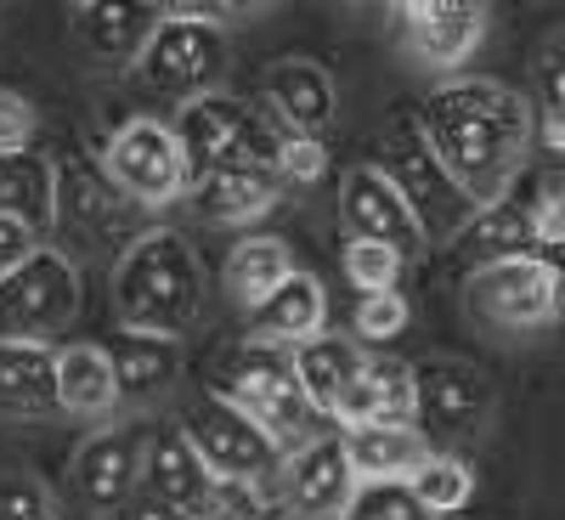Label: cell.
<instances>
[{
	"instance_id": "cell-1",
	"label": "cell",
	"mask_w": 565,
	"mask_h": 520,
	"mask_svg": "<svg viewBox=\"0 0 565 520\" xmlns=\"http://www.w3.org/2000/svg\"><path fill=\"white\" fill-rule=\"evenodd\" d=\"M413 119L430 141V153L441 159V170L452 176V187L469 199V210L509 199L514 176L532 159V130H537L532 103L503 79L481 74L441 79Z\"/></svg>"
},
{
	"instance_id": "cell-2",
	"label": "cell",
	"mask_w": 565,
	"mask_h": 520,
	"mask_svg": "<svg viewBox=\"0 0 565 520\" xmlns=\"http://www.w3.org/2000/svg\"><path fill=\"white\" fill-rule=\"evenodd\" d=\"M114 311H119V328L181 340L204 311V266L193 244L164 226L136 232L114 266Z\"/></svg>"
},
{
	"instance_id": "cell-3",
	"label": "cell",
	"mask_w": 565,
	"mask_h": 520,
	"mask_svg": "<svg viewBox=\"0 0 565 520\" xmlns=\"http://www.w3.org/2000/svg\"><path fill=\"white\" fill-rule=\"evenodd\" d=\"M210 391L221 402H232L238 413H249L282 458H289L295 447H306V442H317V436H328V431H340L334 418H322L300 396L295 368H289V346H271V340H244L215 368Z\"/></svg>"
},
{
	"instance_id": "cell-4",
	"label": "cell",
	"mask_w": 565,
	"mask_h": 520,
	"mask_svg": "<svg viewBox=\"0 0 565 520\" xmlns=\"http://www.w3.org/2000/svg\"><path fill=\"white\" fill-rule=\"evenodd\" d=\"M175 141H181V170H186V187L215 176V170H277V125L226 97V91H215V97H199L186 103L181 119L170 125Z\"/></svg>"
},
{
	"instance_id": "cell-5",
	"label": "cell",
	"mask_w": 565,
	"mask_h": 520,
	"mask_svg": "<svg viewBox=\"0 0 565 520\" xmlns=\"http://www.w3.org/2000/svg\"><path fill=\"white\" fill-rule=\"evenodd\" d=\"M373 170L396 187V199L407 204V215H413L424 244H452V232L469 221V199L458 193L452 176L441 170V159L430 153V141H424L418 119H396L385 130Z\"/></svg>"
},
{
	"instance_id": "cell-6",
	"label": "cell",
	"mask_w": 565,
	"mask_h": 520,
	"mask_svg": "<svg viewBox=\"0 0 565 520\" xmlns=\"http://www.w3.org/2000/svg\"><path fill=\"white\" fill-rule=\"evenodd\" d=\"M130 68H136L141 91H153V97L186 108V103L215 97L221 91V79H226V34L159 7V29H153L148 45H141V57Z\"/></svg>"
},
{
	"instance_id": "cell-7",
	"label": "cell",
	"mask_w": 565,
	"mask_h": 520,
	"mask_svg": "<svg viewBox=\"0 0 565 520\" xmlns=\"http://www.w3.org/2000/svg\"><path fill=\"white\" fill-rule=\"evenodd\" d=\"M413 373H418V407H413L418 436L430 442V453H458L463 458V447H476L487 436L492 413H498L492 380L463 357H430Z\"/></svg>"
},
{
	"instance_id": "cell-8",
	"label": "cell",
	"mask_w": 565,
	"mask_h": 520,
	"mask_svg": "<svg viewBox=\"0 0 565 520\" xmlns=\"http://www.w3.org/2000/svg\"><path fill=\"white\" fill-rule=\"evenodd\" d=\"M463 311L487 335H537L559 317V266L548 255L476 266L463 283Z\"/></svg>"
},
{
	"instance_id": "cell-9",
	"label": "cell",
	"mask_w": 565,
	"mask_h": 520,
	"mask_svg": "<svg viewBox=\"0 0 565 520\" xmlns=\"http://www.w3.org/2000/svg\"><path fill=\"white\" fill-rule=\"evenodd\" d=\"M79 317V272L63 250L40 244L18 272L0 277V340L52 346Z\"/></svg>"
},
{
	"instance_id": "cell-10",
	"label": "cell",
	"mask_w": 565,
	"mask_h": 520,
	"mask_svg": "<svg viewBox=\"0 0 565 520\" xmlns=\"http://www.w3.org/2000/svg\"><path fill=\"white\" fill-rule=\"evenodd\" d=\"M103 176L119 187V193L136 210H164L186 193V170H181V141L164 119L136 114L125 119L108 148H103Z\"/></svg>"
},
{
	"instance_id": "cell-11",
	"label": "cell",
	"mask_w": 565,
	"mask_h": 520,
	"mask_svg": "<svg viewBox=\"0 0 565 520\" xmlns=\"http://www.w3.org/2000/svg\"><path fill=\"white\" fill-rule=\"evenodd\" d=\"M181 431L199 447V458L210 464L215 481H266L271 487L277 464H282V453L266 442L260 424L249 413H238L232 402H221L215 391H204L181 407Z\"/></svg>"
},
{
	"instance_id": "cell-12",
	"label": "cell",
	"mask_w": 565,
	"mask_h": 520,
	"mask_svg": "<svg viewBox=\"0 0 565 520\" xmlns=\"http://www.w3.org/2000/svg\"><path fill=\"white\" fill-rule=\"evenodd\" d=\"M385 18L402 52L447 79H458V68L487 40V7H476V0H396Z\"/></svg>"
},
{
	"instance_id": "cell-13",
	"label": "cell",
	"mask_w": 565,
	"mask_h": 520,
	"mask_svg": "<svg viewBox=\"0 0 565 520\" xmlns=\"http://www.w3.org/2000/svg\"><path fill=\"white\" fill-rule=\"evenodd\" d=\"M141 442H148V424L141 418H114L103 431H90L68 464V481L85 514H108L119 509L136 487H141Z\"/></svg>"
},
{
	"instance_id": "cell-14",
	"label": "cell",
	"mask_w": 565,
	"mask_h": 520,
	"mask_svg": "<svg viewBox=\"0 0 565 520\" xmlns=\"http://www.w3.org/2000/svg\"><path fill=\"white\" fill-rule=\"evenodd\" d=\"M351 492H356V476L345 464L340 431L295 447L289 458L277 464V476H271V498L282 503L289 520H340Z\"/></svg>"
},
{
	"instance_id": "cell-15",
	"label": "cell",
	"mask_w": 565,
	"mask_h": 520,
	"mask_svg": "<svg viewBox=\"0 0 565 520\" xmlns=\"http://www.w3.org/2000/svg\"><path fill=\"white\" fill-rule=\"evenodd\" d=\"M141 492L181 509L186 520L215 514V476L199 458V447L186 442L181 424H148V442H141Z\"/></svg>"
},
{
	"instance_id": "cell-16",
	"label": "cell",
	"mask_w": 565,
	"mask_h": 520,
	"mask_svg": "<svg viewBox=\"0 0 565 520\" xmlns=\"http://www.w3.org/2000/svg\"><path fill=\"white\" fill-rule=\"evenodd\" d=\"M340 221H345L351 238L385 244V250H396L402 261H413V255L424 250L407 204L396 199V187L373 170V165H351V170H345V181H340Z\"/></svg>"
},
{
	"instance_id": "cell-17",
	"label": "cell",
	"mask_w": 565,
	"mask_h": 520,
	"mask_svg": "<svg viewBox=\"0 0 565 520\" xmlns=\"http://www.w3.org/2000/svg\"><path fill=\"white\" fill-rule=\"evenodd\" d=\"M108 362H114V385H119V407L136 418V413H153L175 385H181V368H186V351L181 340H164V335H136V328H119V335L103 346Z\"/></svg>"
},
{
	"instance_id": "cell-18",
	"label": "cell",
	"mask_w": 565,
	"mask_h": 520,
	"mask_svg": "<svg viewBox=\"0 0 565 520\" xmlns=\"http://www.w3.org/2000/svg\"><path fill=\"white\" fill-rule=\"evenodd\" d=\"M413 407H418L413 362L391 351H362L345 396L334 402V424L340 431H356V424H413Z\"/></svg>"
},
{
	"instance_id": "cell-19",
	"label": "cell",
	"mask_w": 565,
	"mask_h": 520,
	"mask_svg": "<svg viewBox=\"0 0 565 520\" xmlns=\"http://www.w3.org/2000/svg\"><path fill=\"white\" fill-rule=\"evenodd\" d=\"M260 103H266V119L282 130V136H317L334 125V79L317 57H282L266 68V85H260Z\"/></svg>"
},
{
	"instance_id": "cell-20",
	"label": "cell",
	"mask_w": 565,
	"mask_h": 520,
	"mask_svg": "<svg viewBox=\"0 0 565 520\" xmlns=\"http://www.w3.org/2000/svg\"><path fill=\"white\" fill-rule=\"evenodd\" d=\"M277 199H282L277 170H215L181 193V204L204 226H249V221L271 215Z\"/></svg>"
},
{
	"instance_id": "cell-21",
	"label": "cell",
	"mask_w": 565,
	"mask_h": 520,
	"mask_svg": "<svg viewBox=\"0 0 565 520\" xmlns=\"http://www.w3.org/2000/svg\"><path fill=\"white\" fill-rule=\"evenodd\" d=\"M159 29V7H114V0H74L68 7V34L85 57L97 63H136L141 45Z\"/></svg>"
},
{
	"instance_id": "cell-22",
	"label": "cell",
	"mask_w": 565,
	"mask_h": 520,
	"mask_svg": "<svg viewBox=\"0 0 565 520\" xmlns=\"http://www.w3.org/2000/svg\"><path fill=\"white\" fill-rule=\"evenodd\" d=\"M452 255L469 261V272H476V266H498V261H521V255H543L537 232H532V210L514 204V199L469 210V221L452 232Z\"/></svg>"
},
{
	"instance_id": "cell-23",
	"label": "cell",
	"mask_w": 565,
	"mask_h": 520,
	"mask_svg": "<svg viewBox=\"0 0 565 520\" xmlns=\"http://www.w3.org/2000/svg\"><path fill=\"white\" fill-rule=\"evenodd\" d=\"M0 418H57V346L0 340Z\"/></svg>"
},
{
	"instance_id": "cell-24",
	"label": "cell",
	"mask_w": 565,
	"mask_h": 520,
	"mask_svg": "<svg viewBox=\"0 0 565 520\" xmlns=\"http://www.w3.org/2000/svg\"><path fill=\"white\" fill-rule=\"evenodd\" d=\"M57 413L85 418L97 431L119 418V385L103 346H57Z\"/></svg>"
},
{
	"instance_id": "cell-25",
	"label": "cell",
	"mask_w": 565,
	"mask_h": 520,
	"mask_svg": "<svg viewBox=\"0 0 565 520\" xmlns=\"http://www.w3.org/2000/svg\"><path fill=\"white\" fill-rule=\"evenodd\" d=\"M340 447L356 481H407L430 458L418 424H356V431H340Z\"/></svg>"
},
{
	"instance_id": "cell-26",
	"label": "cell",
	"mask_w": 565,
	"mask_h": 520,
	"mask_svg": "<svg viewBox=\"0 0 565 520\" xmlns=\"http://www.w3.org/2000/svg\"><path fill=\"white\" fill-rule=\"evenodd\" d=\"M322 322H328V295H322V283L300 266L249 311L255 340H271V346H300V340L322 335Z\"/></svg>"
},
{
	"instance_id": "cell-27",
	"label": "cell",
	"mask_w": 565,
	"mask_h": 520,
	"mask_svg": "<svg viewBox=\"0 0 565 520\" xmlns=\"http://www.w3.org/2000/svg\"><path fill=\"white\" fill-rule=\"evenodd\" d=\"M356 362H362V346L345 340V335H328V328H322V335H311V340H300V346H289L295 385H300V396H306L322 418H334V402L345 396Z\"/></svg>"
},
{
	"instance_id": "cell-28",
	"label": "cell",
	"mask_w": 565,
	"mask_h": 520,
	"mask_svg": "<svg viewBox=\"0 0 565 520\" xmlns=\"http://www.w3.org/2000/svg\"><path fill=\"white\" fill-rule=\"evenodd\" d=\"M0 215L23 221L29 232L57 226V165L45 153H7L0 159Z\"/></svg>"
},
{
	"instance_id": "cell-29",
	"label": "cell",
	"mask_w": 565,
	"mask_h": 520,
	"mask_svg": "<svg viewBox=\"0 0 565 520\" xmlns=\"http://www.w3.org/2000/svg\"><path fill=\"white\" fill-rule=\"evenodd\" d=\"M289 272H295V250L282 244V238L255 232V238L232 244V255H226V300L238 306V311H255Z\"/></svg>"
},
{
	"instance_id": "cell-30",
	"label": "cell",
	"mask_w": 565,
	"mask_h": 520,
	"mask_svg": "<svg viewBox=\"0 0 565 520\" xmlns=\"http://www.w3.org/2000/svg\"><path fill=\"white\" fill-rule=\"evenodd\" d=\"M407 492L430 514H458L469 498H476V469H469V458H458V453H430L407 476Z\"/></svg>"
},
{
	"instance_id": "cell-31",
	"label": "cell",
	"mask_w": 565,
	"mask_h": 520,
	"mask_svg": "<svg viewBox=\"0 0 565 520\" xmlns=\"http://www.w3.org/2000/svg\"><path fill=\"white\" fill-rule=\"evenodd\" d=\"M340 520H436V514L407 492V481H356Z\"/></svg>"
},
{
	"instance_id": "cell-32",
	"label": "cell",
	"mask_w": 565,
	"mask_h": 520,
	"mask_svg": "<svg viewBox=\"0 0 565 520\" xmlns=\"http://www.w3.org/2000/svg\"><path fill=\"white\" fill-rule=\"evenodd\" d=\"M345 277H351L356 295H391L396 283H402V255L385 250V244L351 238V244H345Z\"/></svg>"
},
{
	"instance_id": "cell-33",
	"label": "cell",
	"mask_w": 565,
	"mask_h": 520,
	"mask_svg": "<svg viewBox=\"0 0 565 520\" xmlns=\"http://www.w3.org/2000/svg\"><path fill=\"white\" fill-rule=\"evenodd\" d=\"M0 520H63L57 492L29 469H7L0 476Z\"/></svg>"
},
{
	"instance_id": "cell-34",
	"label": "cell",
	"mask_w": 565,
	"mask_h": 520,
	"mask_svg": "<svg viewBox=\"0 0 565 520\" xmlns=\"http://www.w3.org/2000/svg\"><path fill=\"white\" fill-rule=\"evenodd\" d=\"M328 170V148L317 136H277V181L282 187H311Z\"/></svg>"
},
{
	"instance_id": "cell-35",
	"label": "cell",
	"mask_w": 565,
	"mask_h": 520,
	"mask_svg": "<svg viewBox=\"0 0 565 520\" xmlns=\"http://www.w3.org/2000/svg\"><path fill=\"white\" fill-rule=\"evenodd\" d=\"M407 300L391 289V295H356V340L380 346V340H396L407 328Z\"/></svg>"
},
{
	"instance_id": "cell-36",
	"label": "cell",
	"mask_w": 565,
	"mask_h": 520,
	"mask_svg": "<svg viewBox=\"0 0 565 520\" xmlns=\"http://www.w3.org/2000/svg\"><path fill=\"white\" fill-rule=\"evenodd\" d=\"M34 130H40V114L18 97V91H0V159L34 153Z\"/></svg>"
},
{
	"instance_id": "cell-37",
	"label": "cell",
	"mask_w": 565,
	"mask_h": 520,
	"mask_svg": "<svg viewBox=\"0 0 565 520\" xmlns=\"http://www.w3.org/2000/svg\"><path fill=\"white\" fill-rule=\"evenodd\" d=\"M526 210H532L537 250H559V244H565V199H559V181H548V193H537Z\"/></svg>"
},
{
	"instance_id": "cell-38",
	"label": "cell",
	"mask_w": 565,
	"mask_h": 520,
	"mask_svg": "<svg viewBox=\"0 0 565 520\" xmlns=\"http://www.w3.org/2000/svg\"><path fill=\"white\" fill-rule=\"evenodd\" d=\"M45 238H40V232H29L23 221H12V215H0V277H7V272H18L34 250H40Z\"/></svg>"
},
{
	"instance_id": "cell-39",
	"label": "cell",
	"mask_w": 565,
	"mask_h": 520,
	"mask_svg": "<svg viewBox=\"0 0 565 520\" xmlns=\"http://www.w3.org/2000/svg\"><path fill=\"white\" fill-rule=\"evenodd\" d=\"M103 520H186V514H181V509H170V503H159L153 492H141V487H136V492H130L119 509H108Z\"/></svg>"
},
{
	"instance_id": "cell-40",
	"label": "cell",
	"mask_w": 565,
	"mask_h": 520,
	"mask_svg": "<svg viewBox=\"0 0 565 520\" xmlns=\"http://www.w3.org/2000/svg\"><path fill=\"white\" fill-rule=\"evenodd\" d=\"M204 520H226V514H204Z\"/></svg>"
}]
</instances>
